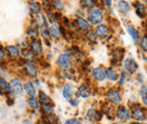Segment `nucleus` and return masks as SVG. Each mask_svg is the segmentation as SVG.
<instances>
[{
	"label": "nucleus",
	"mask_w": 147,
	"mask_h": 124,
	"mask_svg": "<svg viewBox=\"0 0 147 124\" xmlns=\"http://www.w3.org/2000/svg\"><path fill=\"white\" fill-rule=\"evenodd\" d=\"M87 18H88V21L92 24V25H101V23L103 21V18H104V15L102 13V10L97 7H94V8H91L88 11H87Z\"/></svg>",
	"instance_id": "f257e3e1"
},
{
	"label": "nucleus",
	"mask_w": 147,
	"mask_h": 124,
	"mask_svg": "<svg viewBox=\"0 0 147 124\" xmlns=\"http://www.w3.org/2000/svg\"><path fill=\"white\" fill-rule=\"evenodd\" d=\"M57 63H58L59 67H61L63 69H69L71 67V64H73L71 58L68 54H61V55H59V58L57 60Z\"/></svg>",
	"instance_id": "f03ea898"
},
{
	"label": "nucleus",
	"mask_w": 147,
	"mask_h": 124,
	"mask_svg": "<svg viewBox=\"0 0 147 124\" xmlns=\"http://www.w3.org/2000/svg\"><path fill=\"white\" fill-rule=\"evenodd\" d=\"M23 68H24V72L28 76V77H36L37 74V68L31 62L27 60H24L23 63Z\"/></svg>",
	"instance_id": "7ed1b4c3"
},
{
	"label": "nucleus",
	"mask_w": 147,
	"mask_h": 124,
	"mask_svg": "<svg viewBox=\"0 0 147 124\" xmlns=\"http://www.w3.org/2000/svg\"><path fill=\"white\" fill-rule=\"evenodd\" d=\"M131 117L135 119L136 121H144V120H146V113H145L144 108L135 106L131 109Z\"/></svg>",
	"instance_id": "20e7f679"
},
{
	"label": "nucleus",
	"mask_w": 147,
	"mask_h": 124,
	"mask_svg": "<svg viewBox=\"0 0 147 124\" xmlns=\"http://www.w3.org/2000/svg\"><path fill=\"white\" fill-rule=\"evenodd\" d=\"M107 97H108V99L110 101L111 103H113V104H120L121 101H122V97L119 94V91L117 89H113V88H111L107 92Z\"/></svg>",
	"instance_id": "39448f33"
},
{
	"label": "nucleus",
	"mask_w": 147,
	"mask_h": 124,
	"mask_svg": "<svg viewBox=\"0 0 147 124\" xmlns=\"http://www.w3.org/2000/svg\"><path fill=\"white\" fill-rule=\"evenodd\" d=\"M9 85H10V91L13 94H15V95H19L23 91V84H22L20 79H18V78L11 79Z\"/></svg>",
	"instance_id": "423d86ee"
},
{
	"label": "nucleus",
	"mask_w": 147,
	"mask_h": 124,
	"mask_svg": "<svg viewBox=\"0 0 147 124\" xmlns=\"http://www.w3.org/2000/svg\"><path fill=\"white\" fill-rule=\"evenodd\" d=\"M95 34L96 36H98L100 38H107L109 34H110V29L108 27V25H104V24H101L98 26H96L95 28Z\"/></svg>",
	"instance_id": "0eeeda50"
},
{
	"label": "nucleus",
	"mask_w": 147,
	"mask_h": 124,
	"mask_svg": "<svg viewBox=\"0 0 147 124\" xmlns=\"http://www.w3.org/2000/svg\"><path fill=\"white\" fill-rule=\"evenodd\" d=\"M92 76L93 78L97 81H103L107 76H105V70L102 68V67H96L92 70Z\"/></svg>",
	"instance_id": "6e6552de"
},
{
	"label": "nucleus",
	"mask_w": 147,
	"mask_h": 124,
	"mask_svg": "<svg viewBox=\"0 0 147 124\" xmlns=\"http://www.w3.org/2000/svg\"><path fill=\"white\" fill-rule=\"evenodd\" d=\"M30 49L35 55L41 54V52H42V42L37 38H32V41L30 43Z\"/></svg>",
	"instance_id": "1a4fd4ad"
},
{
	"label": "nucleus",
	"mask_w": 147,
	"mask_h": 124,
	"mask_svg": "<svg viewBox=\"0 0 147 124\" xmlns=\"http://www.w3.org/2000/svg\"><path fill=\"white\" fill-rule=\"evenodd\" d=\"M123 67H125V70L130 72V73L135 72V71L138 69V64L136 63V61H135L134 59H130V58L127 59V60H125Z\"/></svg>",
	"instance_id": "9d476101"
},
{
	"label": "nucleus",
	"mask_w": 147,
	"mask_h": 124,
	"mask_svg": "<svg viewBox=\"0 0 147 124\" xmlns=\"http://www.w3.org/2000/svg\"><path fill=\"white\" fill-rule=\"evenodd\" d=\"M6 52L11 59H16L20 55V50H19V48L17 45H8V46H6Z\"/></svg>",
	"instance_id": "9b49d317"
},
{
	"label": "nucleus",
	"mask_w": 147,
	"mask_h": 124,
	"mask_svg": "<svg viewBox=\"0 0 147 124\" xmlns=\"http://www.w3.org/2000/svg\"><path fill=\"white\" fill-rule=\"evenodd\" d=\"M76 26L79 28V29H82V31H90V23H88V20H86L84 17H77L76 18Z\"/></svg>",
	"instance_id": "f8f14e48"
},
{
	"label": "nucleus",
	"mask_w": 147,
	"mask_h": 124,
	"mask_svg": "<svg viewBox=\"0 0 147 124\" xmlns=\"http://www.w3.org/2000/svg\"><path fill=\"white\" fill-rule=\"evenodd\" d=\"M117 116H118V119H120V120H122V121H127V120L130 119V114H129L128 109L123 106L118 107Z\"/></svg>",
	"instance_id": "ddd939ff"
},
{
	"label": "nucleus",
	"mask_w": 147,
	"mask_h": 124,
	"mask_svg": "<svg viewBox=\"0 0 147 124\" xmlns=\"http://www.w3.org/2000/svg\"><path fill=\"white\" fill-rule=\"evenodd\" d=\"M24 90L25 92L28 95V97H35L36 96V88L34 87V85L32 82H26L24 85Z\"/></svg>",
	"instance_id": "4468645a"
},
{
	"label": "nucleus",
	"mask_w": 147,
	"mask_h": 124,
	"mask_svg": "<svg viewBox=\"0 0 147 124\" xmlns=\"http://www.w3.org/2000/svg\"><path fill=\"white\" fill-rule=\"evenodd\" d=\"M76 96L82 97V98H88L91 96V90L86 86H80L77 90V92H76Z\"/></svg>",
	"instance_id": "2eb2a0df"
},
{
	"label": "nucleus",
	"mask_w": 147,
	"mask_h": 124,
	"mask_svg": "<svg viewBox=\"0 0 147 124\" xmlns=\"http://www.w3.org/2000/svg\"><path fill=\"white\" fill-rule=\"evenodd\" d=\"M28 6H30V10H31L32 14H35V15H40L41 14V7H42V5L40 2H37V1H31Z\"/></svg>",
	"instance_id": "dca6fc26"
},
{
	"label": "nucleus",
	"mask_w": 147,
	"mask_h": 124,
	"mask_svg": "<svg viewBox=\"0 0 147 124\" xmlns=\"http://www.w3.org/2000/svg\"><path fill=\"white\" fill-rule=\"evenodd\" d=\"M127 31H128L129 35L131 36V38H132L135 42H137V41L139 40V37H140L139 32L136 29V27H135V26H132V25H128V26H127Z\"/></svg>",
	"instance_id": "f3484780"
},
{
	"label": "nucleus",
	"mask_w": 147,
	"mask_h": 124,
	"mask_svg": "<svg viewBox=\"0 0 147 124\" xmlns=\"http://www.w3.org/2000/svg\"><path fill=\"white\" fill-rule=\"evenodd\" d=\"M74 95V87L71 85H66L62 88V96L66 99H70Z\"/></svg>",
	"instance_id": "a211bd4d"
},
{
	"label": "nucleus",
	"mask_w": 147,
	"mask_h": 124,
	"mask_svg": "<svg viewBox=\"0 0 147 124\" xmlns=\"http://www.w3.org/2000/svg\"><path fill=\"white\" fill-rule=\"evenodd\" d=\"M87 117L91 119V120H93V121H100V120L102 119V114L98 113L96 109L91 108V109L87 111Z\"/></svg>",
	"instance_id": "6ab92c4d"
},
{
	"label": "nucleus",
	"mask_w": 147,
	"mask_h": 124,
	"mask_svg": "<svg viewBox=\"0 0 147 124\" xmlns=\"http://www.w3.org/2000/svg\"><path fill=\"white\" fill-rule=\"evenodd\" d=\"M49 33H50V36L52 38H59L60 35H61V32H60V27H58L57 25H51L49 27Z\"/></svg>",
	"instance_id": "aec40b11"
},
{
	"label": "nucleus",
	"mask_w": 147,
	"mask_h": 124,
	"mask_svg": "<svg viewBox=\"0 0 147 124\" xmlns=\"http://www.w3.org/2000/svg\"><path fill=\"white\" fill-rule=\"evenodd\" d=\"M118 9L122 13V14H126V13H129L130 11V6L127 1L125 0H120L118 2Z\"/></svg>",
	"instance_id": "412c9836"
},
{
	"label": "nucleus",
	"mask_w": 147,
	"mask_h": 124,
	"mask_svg": "<svg viewBox=\"0 0 147 124\" xmlns=\"http://www.w3.org/2000/svg\"><path fill=\"white\" fill-rule=\"evenodd\" d=\"M105 76H107V79H109L111 81L118 80V77H119L117 71L114 70V69H112V68H109V69L105 70Z\"/></svg>",
	"instance_id": "4be33fe9"
},
{
	"label": "nucleus",
	"mask_w": 147,
	"mask_h": 124,
	"mask_svg": "<svg viewBox=\"0 0 147 124\" xmlns=\"http://www.w3.org/2000/svg\"><path fill=\"white\" fill-rule=\"evenodd\" d=\"M38 102L40 101L37 99L36 97H30L28 101H27V105L32 109H38V107H40V103Z\"/></svg>",
	"instance_id": "5701e85b"
},
{
	"label": "nucleus",
	"mask_w": 147,
	"mask_h": 124,
	"mask_svg": "<svg viewBox=\"0 0 147 124\" xmlns=\"http://www.w3.org/2000/svg\"><path fill=\"white\" fill-rule=\"evenodd\" d=\"M38 101L41 102V105L43 104H50L51 103V98L43 91H40L38 92Z\"/></svg>",
	"instance_id": "b1692460"
},
{
	"label": "nucleus",
	"mask_w": 147,
	"mask_h": 124,
	"mask_svg": "<svg viewBox=\"0 0 147 124\" xmlns=\"http://www.w3.org/2000/svg\"><path fill=\"white\" fill-rule=\"evenodd\" d=\"M0 86H1V91H5V92L10 91V85L6 81V79L3 77H1V79H0Z\"/></svg>",
	"instance_id": "393cba45"
},
{
	"label": "nucleus",
	"mask_w": 147,
	"mask_h": 124,
	"mask_svg": "<svg viewBox=\"0 0 147 124\" xmlns=\"http://www.w3.org/2000/svg\"><path fill=\"white\" fill-rule=\"evenodd\" d=\"M51 6L55 8V10H62L63 7H65V5H63V2L61 0H52Z\"/></svg>",
	"instance_id": "a878e982"
},
{
	"label": "nucleus",
	"mask_w": 147,
	"mask_h": 124,
	"mask_svg": "<svg viewBox=\"0 0 147 124\" xmlns=\"http://www.w3.org/2000/svg\"><path fill=\"white\" fill-rule=\"evenodd\" d=\"M140 97H142V102L144 105H147V87L143 86L140 88Z\"/></svg>",
	"instance_id": "bb28decb"
},
{
	"label": "nucleus",
	"mask_w": 147,
	"mask_h": 124,
	"mask_svg": "<svg viewBox=\"0 0 147 124\" xmlns=\"http://www.w3.org/2000/svg\"><path fill=\"white\" fill-rule=\"evenodd\" d=\"M41 107H42V111L44 114H52V111H53L52 104H43V105H41Z\"/></svg>",
	"instance_id": "cd10ccee"
},
{
	"label": "nucleus",
	"mask_w": 147,
	"mask_h": 124,
	"mask_svg": "<svg viewBox=\"0 0 147 124\" xmlns=\"http://www.w3.org/2000/svg\"><path fill=\"white\" fill-rule=\"evenodd\" d=\"M96 3V0H82V5L86 8H94Z\"/></svg>",
	"instance_id": "c85d7f7f"
},
{
	"label": "nucleus",
	"mask_w": 147,
	"mask_h": 124,
	"mask_svg": "<svg viewBox=\"0 0 147 124\" xmlns=\"http://www.w3.org/2000/svg\"><path fill=\"white\" fill-rule=\"evenodd\" d=\"M23 56L25 58V60L30 61V60H32V59L35 56V54L33 53L31 50H30V51H28V50H24V51H23Z\"/></svg>",
	"instance_id": "c756f323"
},
{
	"label": "nucleus",
	"mask_w": 147,
	"mask_h": 124,
	"mask_svg": "<svg viewBox=\"0 0 147 124\" xmlns=\"http://www.w3.org/2000/svg\"><path fill=\"white\" fill-rule=\"evenodd\" d=\"M140 49L144 52H147V35H144L140 38Z\"/></svg>",
	"instance_id": "7c9ffc66"
},
{
	"label": "nucleus",
	"mask_w": 147,
	"mask_h": 124,
	"mask_svg": "<svg viewBox=\"0 0 147 124\" xmlns=\"http://www.w3.org/2000/svg\"><path fill=\"white\" fill-rule=\"evenodd\" d=\"M86 37L91 41V42H95V40H96V34H95V32H93V31H87V33H86Z\"/></svg>",
	"instance_id": "2f4dec72"
},
{
	"label": "nucleus",
	"mask_w": 147,
	"mask_h": 124,
	"mask_svg": "<svg viewBox=\"0 0 147 124\" xmlns=\"http://www.w3.org/2000/svg\"><path fill=\"white\" fill-rule=\"evenodd\" d=\"M27 35L31 36L32 38H36L38 34H37V31L35 29V28H34V27H33V28L31 27V28H30V29L27 31Z\"/></svg>",
	"instance_id": "473e14b6"
},
{
	"label": "nucleus",
	"mask_w": 147,
	"mask_h": 124,
	"mask_svg": "<svg viewBox=\"0 0 147 124\" xmlns=\"http://www.w3.org/2000/svg\"><path fill=\"white\" fill-rule=\"evenodd\" d=\"M5 56H6L5 49H3V46H1V48H0V60H1V62H3V60H5Z\"/></svg>",
	"instance_id": "72a5a7b5"
},
{
	"label": "nucleus",
	"mask_w": 147,
	"mask_h": 124,
	"mask_svg": "<svg viewBox=\"0 0 147 124\" xmlns=\"http://www.w3.org/2000/svg\"><path fill=\"white\" fill-rule=\"evenodd\" d=\"M101 2H102V5H103L104 7H107V8H110L111 3H112V0H101Z\"/></svg>",
	"instance_id": "f704fd0d"
},
{
	"label": "nucleus",
	"mask_w": 147,
	"mask_h": 124,
	"mask_svg": "<svg viewBox=\"0 0 147 124\" xmlns=\"http://www.w3.org/2000/svg\"><path fill=\"white\" fill-rule=\"evenodd\" d=\"M65 124H80V123H79V121L76 120V119H69V120L66 121Z\"/></svg>",
	"instance_id": "c9c22d12"
},
{
	"label": "nucleus",
	"mask_w": 147,
	"mask_h": 124,
	"mask_svg": "<svg viewBox=\"0 0 147 124\" xmlns=\"http://www.w3.org/2000/svg\"><path fill=\"white\" fill-rule=\"evenodd\" d=\"M126 81V73H121V77H120V85H123Z\"/></svg>",
	"instance_id": "e433bc0d"
},
{
	"label": "nucleus",
	"mask_w": 147,
	"mask_h": 124,
	"mask_svg": "<svg viewBox=\"0 0 147 124\" xmlns=\"http://www.w3.org/2000/svg\"><path fill=\"white\" fill-rule=\"evenodd\" d=\"M69 103H70L71 106H74V107H76L78 105V101H77V99H69Z\"/></svg>",
	"instance_id": "4c0bfd02"
},
{
	"label": "nucleus",
	"mask_w": 147,
	"mask_h": 124,
	"mask_svg": "<svg viewBox=\"0 0 147 124\" xmlns=\"http://www.w3.org/2000/svg\"><path fill=\"white\" fill-rule=\"evenodd\" d=\"M138 81L139 82H143L144 80H143V76H138Z\"/></svg>",
	"instance_id": "58836bf2"
},
{
	"label": "nucleus",
	"mask_w": 147,
	"mask_h": 124,
	"mask_svg": "<svg viewBox=\"0 0 147 124\" xmlns=\"http://www.w3.org/2000/svg\"><path fill=\"white\" fill-rule=\"evenodd\" d=\"M37 124H47V123H45L44 121H38V123H37Z\"/></svg>",
	"instance_id": "ea45409f"
}]
</instances>
